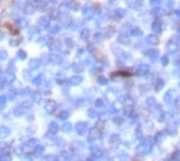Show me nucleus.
Segmentation results:
<instances>
[{"mask_svg":"<svg viewBox=\"0 0 180 161\" xmlns=\"http://www.w3.org/2000/svg\"><path fill=\"white\" fill-rule=\"evenodd\" d=\"M8 133H9V130L6 127H0V137H6Z\"/></svg>","mask_w":180,"mask_h":161,"instance_id":"2","label":"nucleus"},{"mask_svg":"<svg viewBox=\"0 0 180 161\" xmlns=\"http://www.w3.org/2000/svg\"><path fill=\"white\" fill-rule=\"evenodd\" d=\"M77 127H79V132H80V133L86 132V124H83V123H79V124H77Z\"/></svg>","mask_w":180,"mask_h":161,"instance_id":"1","label":"nucleus"},{"mask_svg":"<svg viewBox=\"0 0 180 161\" xmlns=\"http://www.w3.org/2000/svg\"><path fill=\"white\" fill-rule=\"evenodd\" d=\"M49 127H51V132H55V130H57V126H55V124H51Z\"/></svg>","mask_w":180,"mask_h":161,"instance_id":"4","label":"nucleus"},{"mask_svg":"<svg viewBox=\"0 0 180 161\" xmlns=\"http://www.w3.org/2000/svg\"><path fill=\"white\" fill-rule=\"evenodd\" d=\"M0 58H5V52H0Z\"/></svg>","mask_w":180,"mask_h":161,"instance_id":"5","label":"nucleus"},{"mask_svg":"<svg viewBox=\"0 0 180 161\" xmlns=\"http://www.w3.org/2000/svg\"><path fill=\"white\" fill-rule=\"evenodd\" d=\"M71 83H74V84H79V83H80V77H74V78H71Z\"/></svg>","mask_w":180,"mask_h":161,"instance_id":"3","label":"nucleus"}]
</instances>
